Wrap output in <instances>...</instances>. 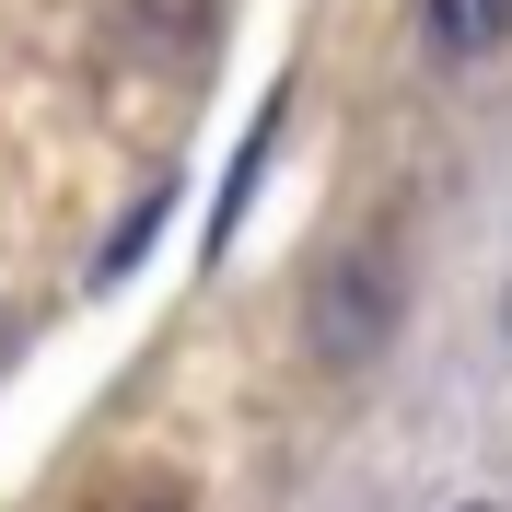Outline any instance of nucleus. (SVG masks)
I'll return each instance as SVG.
<instances>
[{
  "label": "nucleus",
  "instance_id": "1",
  "mask_svg": "<svg viewBox=\"0 0 512 512\" xmlns=\"http://www.w3.org/2000/svg\"><path fill=\"white\" fill-rule=\"evenodd\" d=\"M384 326H396V256H384L373 233H350V245L315 268V291H303V350H315L326 373H350Z\"/></svg>",
  "mask_w": 512,
  "mask_h": 512
},
{
  "label": "nucleus",
  "instance_id": "3",
  "mask_svg": "<svg viewBox=\"0 0 512 512\" xmlns=\"http://www.w3.org/2000/svg\"><path fill=\"white\" fill-rule=\"evenodd\" d=\"M140 512H175V501H140Z\"/></svg>",
  "mask_w": 512,
  "mask_h": 512
},
{
  "label": "nucleus",
  "instance_id": "2",
  "mask_svg": "<svg viewBox=\"0 0 512 512\" xmlns=\"http://www.w3.org/2000/svg\"><path fill=\"white\" fill-rule=\"evenodd\" d=\"M419 35L443 59H489V47H512V0H419Z\"/></svg>",
  "mask_w": 512,
  "mask_h": 512
},
{
  "label": "nucleus",
  "instance_id": "4",
  "mask_svg": "<svg viewBox=\"0 0 512 512\" xmlns=\"http://www.w3.org/2000/svg\"><path fill=\"white\" fill-rule=\"evenodd\" d=\"M466 512H489V501H466Z\"/></svg>",
  "mask_w": 512,
  "mask_h": 512
}]
</instances>
